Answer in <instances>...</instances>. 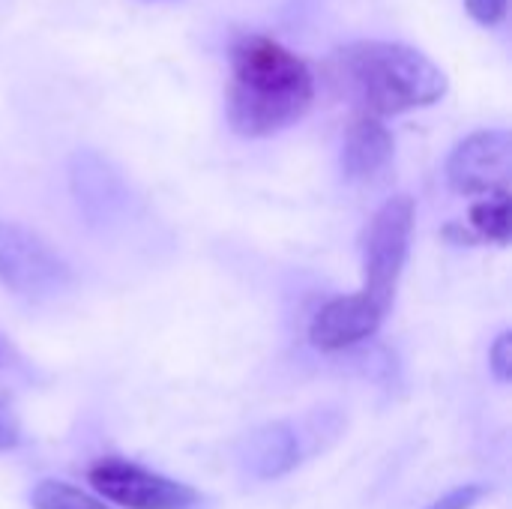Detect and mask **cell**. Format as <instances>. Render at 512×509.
Returning a JSON list of instances; mask_svg holds the SVG:
<instances>
[{"label": "cell", "instance_id": "cell-4", "mask_svg": "<svg viewBox=\"0 0 512 509\" xmlns=\"http://www.w3.org/2000/svg\"><path fill=\"white\" fill-rule=\"evenodd\" d=\"M66 261L30 228L0 219V282L27 300H51L69 288Z\"/></svg>", "mask_w": 512, "mask_h": 509}, {"label": "cell", "instance_id": "cell-2", "mask_svg": "<svg viewBox=\"0 0 512 509\" xmlns=\"http://www.w3.org/2000/svg\"><path fill=\"white\" fill-rule=\"evenodd\" d=\"M336 84L372 117H390L435 105L447 93L441 66L405 42L360 39L330 60Z\"/></svg>", "mask_w": 512, "mask_h": 509}, {"label": "cell", "instance_id": "cell-8", "mask_svg": "<svg viewBox=\"0 0 512 509\" xmlns=\"http://www.w3.org/2000/svg\"><path fill=\"white\" fill-rule=\"evenodd\" d=\"M69 189L90 225H105L117 219L129 204L126 180L96 150H78L69 159Z\"/></svg>", "mask_w": 512, "mask_h": 509}, {"label": "cell", "instance_id": "cell-13", "mask_svg": "<svg viewBox=\"0 0 512 509\" xmlns=\"http://www.w3.org/2000/svg\"><path fill=\"white\" fill-rule=\"evenodd\" d=\"M489 369H492V375H495V381H498V384H510L512 381V333L510 330H504V333L492 342V348H489Z\"/></svg>", "mask_w": 512, "mask_h": 509}, {"label": "cell", "instance_id": "cell-3", "mask_svg": "<svg viewBox=\"0 0 512 509\" xmlns=\"http://www.w3.org/2000/svg\"><path fill=\"white\" fill-rule=\"evenodd\" d=\"M417 222V204L411 195L387 198L363 228L360 252H363V294L381 303L384 309L393 306L399 279L405 273L411 255V237Z\"/></svg>", "mask_w": 512, "mask_h": 509}, {"label": "cell", "instance_id": "cell-11", "mask_svg": "<svg viewBox=\"0 0 512 509\" xmlns=\"http://www.w3.org/2000/svg\"><path fill=\"white\" fill-rule=\"evenodd\" d=\"M471 228L477 231V237L507 246L510 243V189L477 201L471 207Z\"/></svg>", "mask_w": 512, "mask_h": 509}, {"label": "cell", "instance_id": "cell-17", "mask_svg": "<svg viewBox=\"0 0 512 509\" xmlns=\"http://www.w3.org/2000/svg\"><path fill=\"white\" fill-rule=\"evenodd\" d=\"M144 3H171V0H144Z\"/></svg>", "mask_w": 512, "mask_h": 509}, {"label": "cell", "instance_id": "cell-5", "mask_svg": "<svg viewBox=\"0 0 512 509\" xmlns=\"http://www.w3.org/2000/svg\"><path fill=\"white\" fill-rule=\"evenodd\" d=\"M87 483L123 509H195L201 495L171 477L153 474L120 456H102L87 468Z\"/></svg>", "mask_w": 512, "mask_h": 509}, {"label": "cell", "instance_id": "cell-7", "mask_svg": "<svg viewBox=\"0 0 512 509\" xmlns=\"http://www.w3.org/2000/svg\"><path fill=\"white\" fill-rule=\"evenodd\" d=\"M387 312L390 309H384L363 291L333 297L330 303H324L315 312V318L309 324V342L324 354L348 351V348L372 339L381 330Z\"/></svg>", "mask_w": 512, "mask_h": 509}, {"label": "cell", "instance_id": "cell-1", "mask_svg": "<svg viewBox=\"0 0 512 509\" xmlns=\"http://www.w3.org/2000/svg\"><path fill=\"white\" fill-rule=\"evenodd\" d=\"M315 99L309 63L267 33H246L231 45L228 123L243 138H270L294 126Z\"/></svg>", "mask_w": 512, "mask_h": 509}, {"label": "cell", "instance_id": "cell-12", "mask_svg": "<svg viewBox=\"0 0 512 509\" xmlns=\"http://www.w3.org/2000/svg\"><path fill=\"white\" fill-rule=\"evenodd\" d=\"M30 504L33 509H111L105 501L63 480H39L30 492Z\"/></svg>", "mask_w": 512, "mask_h": 509}, {"label": "cell", "instance_id": "cell-16", "mask_svg": "<svg viewBox=\"0 0 512 509\" xmlns=\"http://www.w3.org/2000/svg\"><path fill=\"white\" fill-rule=\"evenodd\" d=\"M15 444H18L15 429H12L9 423H3V420H0V450H9V447H15Z\"/></svg>", "mask_w": 512, "mask_h": 509}, {"label": "cell", "instance_id": "cell-10", "mask_svg": "<svg viewBox=\"0 0 512 509\" xmlns=\"http://www.w3.org/2000/svg\"><path fill=\"white\" fill-rule=\"evenodd\" d=\"M396 153V141L384 120L372 114H357L342 138V171L354 183H369L381 177Z\"/></svg>", "mask_w": 512, "mask_h": 509}, {"label": "cell", "instance_id": "cell-14", "mask_svg": "<svg viewBox=\"0 0 512 509\" xmlns=\"http://www.w3.org/2000/svg\"><path fill=\"white\" fill-rule=\"evenodd\" d=\"M483 498H486V489L471 483V486H459V489L447 492L444 498L432 501L426 509H474Z\"/></svg>", "mask_w": 512, "mask_h": 509}, {"label": "cell", "instance_id": "cell-9", "mask_svg": "<svg viewBox=\"0 0 512 509\" xmlns=\"http://www.w3.org/2000/svg\"><path fill=\"white\" fill-rule=\"evenodd\" d=\"M237 462L258 483L282 480L303 462V438L288 423H267L243 438Z\"/></svg>", "mask_w": 512, "mask_h": 509}, {"label": "cell", "instance_id": "cell-15", "mask_svg": "<svg viewBox=\"0 0 512 509\" xmlns=\"http://www.w3.org/2000/svg\"><path fill=\"white\" fill-rule=\"evenodd\" d=\"M465 9L483 27H498L507 18V0H465Z\"/></svg>", "mask_w": 512, "mask_h": 509}, {"label": "cell", "instance_id": "cell-6", "mask_svg": "<svg viewBox=\"0 0 512 509\" xmlns=\"http://www.w3.org/2000/svg\"><path fill=\"white\" fill-rule=\"evenodd\" d=\"M512 141L507 129H480L447 156V183L459 195H495L510 186Z\"/></svg>", "mask_w": 512, "mask_h": 509}]
</instances>
